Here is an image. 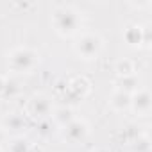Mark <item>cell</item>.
Segmentation results:
<instances>
[{
    "label": "cell",
    "mask_w": 152,
    "mask_h": 152,
    "mask_svg": "<svg viewBox=\"0 0 152 152\" xmlns=\"http://www.w3.org/2000/svg\"><path fill=\"white\" fill-rule=\"evenodd\" d=\"M83 22H84L83 13L75 6H70V4L56 6L50 16L52 29L61 38H75L83 31Z\"/></svg>",
    "instance_id": "cell-1"
},
{
    "label": "cell",
    "mask_w": 152,
    "mask_h": 152,
    "mask_svg": "<svg viewBox=\"0 0 152 152\" xmlns=\"http://www.w3.org/2000/svg\"><path fill=\"white\" fill-rule=\"evenodd\" d=\"M0 152H4V150H2V148H0Z\"/></svg>",
    "instance_id": "cell-19"
},
{
    "label": "cell",
    "mask_w": 152,
    "mask_h": 152,
    "mask_svg": "<svg viewBox=\"0 0 152 152\" xmlns=\"http://www.w3.org/2000/svg\"><path fill=\"white\" fill-rule=\"evenodd\" d=\"M107 106H109L115 113L129 111V106H131V95H127V93H124V91L115 90V91L111 93V97L107 99Z\"/></svg>",
    "instance_id": "cell-9"
},
{
    "label": "cell",
    "mask_w": 152,
    "mask_h": 152,
    "mask_svg": "<svg viewBox=\"0 0 152 152\" xmlns=\"http://www.w3.org/2000/svg\"><path fill=\"white\" fill-rule=\"evenodd\" d=\"M90 152H113V150L104 148V147H97V148H93V150H90Z\"/></svg>",
    "instance_id": "cell-17"
},
{
    "label": "cell",
    "mask_w": 152,
    "mask_h": 152,
    "mask_svg": "<svg viewBox=\"0 0 152 152\" xmlns=\"http://www.w3.org/2000/svg\"><path fill=\"white\" fill-rule=\"evenodd\" d=\"M88 136H90V124L84 118H77V116H75L70 124L61 127V138L66 143H72V145L83 143Z\"/></svg>",
    "instance_id": "cell-5"
},
{
    "label": "cell",
    "mask_w": 152,
    "mask_h": 152,
    "mask_svg": "<svg viewBox=\"0 0 152 152\" xmlns=\"http://www.w3.org/2000/svg\"><path fill=\"white\" fill-rule=\"evenodd\" d=\"M104 39L97 31H81L73 39V52L83 61H93L100 56Z\"/></svg>",
    "instance_id": "cell-3"
},
{
    "label": "cell",
    "mask_w": 152,
    "mask_h": 152,
    "mask_svg": "<svg viewBox=\"0 0 152 152\" xmlns=\"http://www.w3.org/2000/svg\"><path fill=\"white\" fill-rule=\"evenodd\" d=\"M6 57H7V70L11 73H16V75L34 72L39 64V61H41L39 52L27 47V45L11 48Z\"/></svg>",
    "instance_id": "cell-2"
},
{
    "label": "cell",
    "mask_w": 152,
    "mask_h": 152,
    "mask_svg": "<svg viewBox=\"0 0 152 152\" xmlns=\"http://www.w3.org/2000/svg\"><path fill=\"white\" fill-rule=\"evenodd\" d=\"M73 118H75V111L70 106H59V107H54V111H52V120L57 127H64Z\"/></svg>",
    "instance_id": "cell-11"
},
{
    "label": "cell",
    "mask_w": 152,
    "mask_h": 152,
    "mask_svg": "<svg viewBox=\"0 0 152 152\" xmlns=\"http://www.w3.org/2000/svg\"><path fill=\"white\" fill-rule=\"evenodd\" d=\"M0 129L6 134L9 132H20L25 129V115L23 113H7L2 120H0Z\"/></svg>",
    "instance_id": "cell-8"
},
{
    "label": "cell",
    "mask_w": 152,
    "mask_h": 152,
    "mask_svg": "<svg viewBox=\"0 0 152 152\" xmlns=\"http://www.w3.org/2000/svg\"><path fill=\"white\" fill-rule=\"evenodd\" d=\"M7 75H0V97H4L6 93V86H7Z\"/></svg>",
    "instance_id": "cell-16"
},
{
    "label": "cell",
    "mask_w": 152,
    "mask_h": 152,
    "mask_svg": "<svg viewBox=\"0 0 152 152\" xmlns=\"http://www.w3.org/2000/svg\"><path fill=\"white\" fill-rule=\"evenodd\" d=\"M54 111V104L52 99L45 93H34L27 99L25 106H23V115L32 118V120H47L48 116H52Z\"/></svg>",
    "instance_id": "cell-4"
},
{
    "label": "cell",
    "mask_w": 152,
    "mask_h": 152,
    "mask_svg": "<svg viewBox=\"0 0 152 152\" xmlns=\"http://www.w3.org/2000/svg\"><path fill=\"white\" fill-rule=\"evenodd\" d=\"M141 83H140V79H138V75L134 73V75H127V77H118L116 81H115V88L118 90V91H124V93H127V95H132L134 91H138L141 86H140Z\"/></svg>",
    "instance_id": "cell-10"
},
{
    "label": "cell",
    "mask_w": 152,
    "mask_h": 152,
    "mask_svg": "<svg viewBox=\"0 0 152 152\" xmlns=\"http://www.w3.org/2000/svg\"><path fill=\"white\" fill-rule=\"evenodd\" d=\"M22 91V88H20V83L18 81H15V79H7V86H6V93H4V99H15L18 93Z\"/></svg>",
    "instance_id": "cell-15"
},
{
    "label": "cell",
    "mask_w": 152,
    "mask_h": 152,
    "mask_svg": "<svg viewBox=\"0 0 152 152\" xmlns=\"http://www.w3.org/2000/svg\"><path fill=\"white\" fill-rule=\"evenodd\" d=\"M6 138H7V134H6L2 129H0V143H4V141H6Z\"/></svg>",
    "instance_id": "cell-18"
},
{
    "label": "cell",
    "mask_w": 152,
    "mask_h": 152,
    "mask_svg": "<svg viewBox=\"0 0 152 152\" xmlns=\"http://www.w3.org/2000/svg\"><path fill=\"white\" fill-rule=\"evenodd\" d=\"M115 72H116V75L118 77H127V75H134L136 73V64H134V61H131V59H118L116 63H115Z\"/></svg>",
    "instance_id": "cell-12"
},
{
    "label": "cell",
    "mask_w": 152,
    "mask_h": 152,
    "mask_svg": "<svg viewBox=\"0 0 152 152\" xmlns=\"http://www.w3.org/2000/svg\"><path fill=\"white\" fill-rule=\"evenodd\" d=\"M132 150L134 152H150V140L147 134H138V138L132 141Z\"/></svg>",
    "instance_id": "cell-14"
},
{
    "label": "cell",
    "mask_w": 152,
    "mask_h": 152,
    "mask_svg": "<svg viewBox=\"0 0 152 152\" xmlns=\"http://www.w3.org/2000/svg\"><path fill=\"white\" fill-rule=\"evenodd\" d=\"M129 109L136 116H148L150 109H152V97H150L148 90L140 88L138 91H134L131 95V106H129Z\"/></svg>",
    "instance_id": "cell-7"
},
{
    "label": "cell",
    "mask_w": 152,
    "mask_h": 152,
    "mask_svg": "<svg viewBox=\"0 0 152 152\" xmlns=\"http://www.w3.org/2000/svg\"><path fill=\"white\" fill-rule=\"evenodd\" d=\"M124 41L132 47V48H140V47H148L150 45V25H140V23H129L124 29Z\"/></svg>",
    "instance_id": "cell-6"
},
{
    "label": "cell",
    "mask_w": 152,
    "mask_h": 152,
    "mask_svg": "<svg viewBox=\"0 0 152 152\" xmlns=\"http://www.w3.org/2000/svg\"><path fill=\"white\" fill-rule=\"evenodd\" d=\"M31 147H32V143L27 138L18 136L9 143V152H31Z\"/></svg>",
    "instance_id": "cell-13"
}]
</instances>
